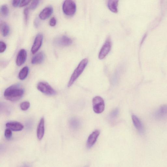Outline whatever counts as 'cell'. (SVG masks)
<instances>
[{"mask_svg":"<svg viewBox=\"0 0 167 167\" xmlns=\"http://www.w3.org/2000/svg\"><path fill=\"white\" fill-rule=\"evenodd\" d=\"M155 118L157 119H163L167 117V105L161 107L155 113Z\"/></svg>","mask_w":167,"mask_h":167,"instance_id":"8fae6325","label":"cell"},{"mask_svg":"<svg viewBox=\"0 0 167 167\" xmlns=\"http://www.w3.org/2000/svg\"><path fill=\"white\" fill-rule=\"evenodd\" d=\"M111 48V42L110 37H108L102 46L98 55L99 60H102L109 53Z\"/></svg>","mask_w":167,"mask_h":167,"instance_id":"8992f818","label":"cell"},{"mask_svg":"<svg viewBox=\"0 0 167 167\" xmlns=\"http://www.w3.org/2000/svg\"><path fill=\"white\" fill-rule=\"evenodd\" d=\"M27 58V53L24 49H22L20 50L17 55L16 64L17 66H21L24 64Z\"/></svg>","mask_w":167,"mask_h":167,"instance_id":"30bf717a","label":"cell"},{"mask_svg":"<svg viewBox=\"0 0 167 167\" xmlns=\"http://www.w3.org/2000/svg\"><path fill=\"white\" fill-rule=\"evenodd\" d=\"M53 8L51 6L46 7L41 11L39 14V17L41 19L45 20L50 17L53 13Z\"/></svg>","mask_w":167,"mask_h":167,"instance_id":"5bb4252c","label":"cell"},{"mask_svg":"<svg viewBox=\"0 0 167 167\" xmlns=\"http://www.w3.org/2000/svg\"><path fill=\"white\" fill-rule=\"evenodd\" d=\"M37 89L40 92L48 95H54L56 94L55 91L47 82H41L38 84Z\"/></svg>","mask_w":167,"mask_h":167,"instance_id":"277c9868","label":"cell"},{"mask_svg":"<svg viewBox=\"0 0 167 167\" xmlns=\"http://www.w3.org/2000/svg\"><path fill=\"white\" fill-rule=\"evenodd\" d=\"M7 128H9L13 131H19L24 128V126L20 122H7L6 124Z\"/></svg>","mask_w":167,"mask_h":167,"instance_id":"7c38bea8","label":"cell"},{"mask_svg":"<svg viewBox=\"0 0 167 167\" xmlns=\"http://www.w3.org/2000/svg\"><path fill=\"white\" fill-rule=\"evenodd\" d=\"M87 63L88 60L87 58H85L81 61L77 68L73 72L70 79L68 84V87L71 86L76 80L80 77L85 68Z\"/></svg>","mask_w":167,"mask_h":167,"instance_id":"7a4b0ae2","label":"cell"},{"mask_svg":"<svg viewBox=\"0 0 167 167\" xmlns=\"http://www.w3.org/2000/svg\"><path fill=\"white\" fill-rule=\"evenodd\" d=\"M24 89L18 84L13 85L5 90L4 97L7 100L11 102L18 101L24 95Z\"/></svg>","mask_w":167,"mask_h":167,"instance_id":"6da1fadb","label":"cell"},{"mask_svg":"<svg viewBox=\"0 0 167 167\" xmlns=\"http://www.w3.org/2000/svg\"><path fill=\"white\" fill-rule=\"evenodd\" d=\"M39 22L38 19H36L34 20V25L35 27L36 28H37L39 27Z\"/></svg>","mask_w":167,"mask_h":167,"instance_id":"4dcf8cb0","label":"cell"},{"mask_svg":"<svg viewBox=\"0 0 167 167\" xmlns=\"http://www.w3.org/2000/svg\"><path fill=\"white\" fill-rule=\"evenodd\" d=\"M1 30L2 36L6 37L9 34L10 28L6 23L2 22L1 23Z\"/></svg>","mask_w":167,"mask_h":167,"instance_id":"ac0fdd59","label":"cell"},{"mask_svg":"<svg viewBox=\"0 0 167 167\" xmlns=\"http://www.w3.org/2000/svg\"><path fill=\"white\" fill-rule=\"evenodd\" d=\"M70 124L72 128L77 129L80 126V122L77 119L74 118L70 121Z\"/></svg>","mask_w":167,"mask_h":167,"instance_id":"ffe728a7","label":"cell"},{"mask_svg":"<svg viewBox=\"0 0 167 167\" xmlns=\"http://www.w3.org/2000/svg\"><path fill=\"white\" fill-rule=\"evenodd\" d=\"M31 1V0H22L20 4V7H22L25 6L30 3Z\"/></svg>","mask_w":167,"mask_h":167,"instance_id":"83f0119b","label":"cell"},{"mask_svg":"<svg viewBox=\"0 0 167 167\" xmlns=\"http://www.w3.org/2000/svg\"><path fill=\"white\" fill-rule=\"evenodd\" d=\"M45 59V55L43 52L37 54L32 58L31 63L33 64L41 63Z\"/></svg>","mask_w":167,"mask_h":167,"instance_id":"e0dca14e","label":"cell"},{"mask_svg":"<svg viewBox=\"0 0 167 167\" xmlns=\"http://www.w3.org/2000/svg\"><path fill=\"white\" fill-rule=\"evenodd\" d=\"M1 12L2 15L4 17H7L8 16L9 10L7 5H4L2 6L1 8Z\"/></svg>","mask_w":167,"mask_h":167,"instance_id":"44dd1931","label":"cell"},{"mask_svg":"<svg viewBox=\"0 0 167 167\" xmlns=\"http://www.w3.org/2000/svg\"><path fill=\"white\" fill-rule=\"evenodd\" d=\"M43 40V36L41 34H38L36 37L33 46L31 49V52L34 54L39 50L41 46Z\"/></svg>","mask_w":167,"mask_h":167,"instance_id":"52a82bcc","label":"cell"},{"mask_svg":"<svg viewBox=\"0 0 167 167\" xmlns=\"http://www.w3.org/2000/svg\"><path fill=\"white\" fill-rule=\"evenodd\" d=\"M29 72V69L27 66L23 68L20 71L18 75V77L20 80H24L27 77Z\"/></svg>","mask_w":167,"mask_h":167,"instance_id":"d6986e66","label":"cell"},{"mask_svg":"<svg viewBox=\"0 0 167 167\" xmlns=\"http://www.w3.org/2000/svg\"><path fill=\"white\" fill-rule=\"evenodd\" d=\"M45 132V120L43 118H42L40 119L37 128V136L39 140H41L43 138Z\"/></svg>","mask_w":167,"mask_h":167,"instance_id":"4fadbf2b","label":"cell"},{"mask_svg":"<svg viewBox=\"0 0 167 167\" xmlns=\"http://www.w3.org/2000/svg\"><path fill=\"white\" fill-rule=\"evenodd\" d=\"M63 9L64 14L68 16H74L77 10V6L75 2L72 0H65L64 1Z\"/></svg>","mask_w":167,"mask_h":167,"instance_id":"3957f363","label":"cell"},{"mask_svg":"<svg viewBox=\"0 0 167 167\" xmlns=\"http://www.w3.org/2000/svg\"><path fill=\"white\" fill-rule=\"evenodd\" d=\"M49 25L51 27H54L57 24V20L54 17H53L50 20Z\"/></svg>","mask_w":167,"mask_h":167,"instance_id":"f1b7e54d","label":"cell"},{"mask_svg":"<svg viewBox=\"0 0 167 167\" xmlns=\"http://www.w3.org/2000/svg\"><path fill=\"white\" fill-rule=\"evenodd\" d=\"M21 0H12V4L14 7H17L20 5L21 2Z\"/></svg>","mask_w":167,"mask_h":167,"instance_id":"f546056e","label":"cell"},{"mask_svg":"<svg viewBox=\"0 0 167 167\" xmlns=\"http://www.w3.org/2000/svg\"><path fill=\"white\" fill-rule=\"evenodd\" d=\"M41 0H33L30 6V9L34 10L37 8L39 5Z\"/></svg>","mask_w":167,"mask_h":167,"instance_id":"cb8c5ba5","label":"cell"},{"mask_svg":"<svg viewBox=\"0 0 167 167\" xmlns=\"http://www.w3.org/2000/svg\"><path fill=\"white\" fill-rule=\"evenodd\" d=\"M119 113V109L118 108H116V109L113 110L111 112L110 115V118L112 119L116 118L117 116L118 115Z\"/></svg>","mask_w":167,"mask_h":167,"instance_id":"484cf974","label":"cell"},{"mask_svg":"<svg viewBox=\"0 0 167 167\" xmlns=\"http://www.w3.org/2000/svg\"><path fill=\"white\" fill-rule=\"evenodd\" d=\"M6 48V43L3 42H0V53H2L4 52Z\"/></svg>","mask_w":167,"mask_h":167,"instance_id":"4316f807","label":"cell"},{"mask_svg":"<svg viewBox=\"0 0 167 167\" xmlns=\"http://www.w3.org/2000/svg\"><path fill=\"white\" fill-rule=\"evenodd\" d=\"M119 1V0H108V7L112 12L118 13Z\"/></svg>","mask_w":167,"mask_h":167,"instance_id":"2e32d148","label":"cell"},{"mask_svg":"<svg viewBox=\"0 0 167 167\" xmlns=\"http://www.w3.org/2000/svg\"><path fill=\"white\" fill-rule=\"evenodd\" d=\"M72 40L71 38L66 36H63L58 38L55 41V44L60 47L67 46L71 45Z\"/></svg>","mask_w":167,"mask_h":167,"instance_id":"ba28073f","label":"cell"},{"mask_svg":"<svg viewBox=\"0 0 167 167\" xmlns=\"http://www.w3.org/2000/svg\"><path fill=\"white\" fill-rule=\"evenodd\" d=\"M100 134V131L96 130L90 135L87 140V145L88 148H91L95 145Z\"/></svg>","mask_w":167,"mask_h":167,"instance_id":"9c48e42d","label":"cell"},{"mask_svg":"<svg viewBox=\"0 0 167 167\" xmlns=\"http://www.w3.org/2000/svg\"><path fill=\"white\" fill-rule=\"evenodd\" d=\"M93 108L94 111L97 114L103 112L105 109V103L103 99L101 97L96 96L92 100Z\"/></svg>","mask_w":167,"mask_h":167,"instance_id":"5b68a950","label":"cell"},{"mask_svg":"<svg viewBox=\"0 0 167 167\" xmlns=\"http://www.w3.org/2000/svg\"><path fill=\"white\" fill-rule=\"evenodd\" d=\"M30 107V102L28 101L23 102L20 104V107L23 111L27 110Z\"/></svg>","mask_w":167,"mask_h":167,"instance_id":"7402d4cb","label":"cell"},{"mask_svg":"<svg viewBox=\"0 0 167 167\" xmlns=\"http://www.w3.org/2000/svg\"><path fill=\"white\" fill-rule=\"evenodd\" d=\"M29 11L28 8L25 9L24 11L25 21L26 24H27L29 17Z\"/></svg>","mask_w":167,"mask_h":167,"instance_id":"d4e9b609","label":"cell"},{"mask_svg":"<svg viewBox=\"0 0 167 167\" xmlns=\"http://www.w3.org/2000/svg\"><path fill=\"white\" fill-rule=\"evenodd\" d=\"M132 119L134 126L140 133H143L144 131V128L141 121L136 115L132 116Z\"/></svg>","mask_w":167,"mask_h":167,"instance_id":"9a60e30c","label":"cell"},{"mask_svg":"<svg viewBox=\"0 0 167 167\" xmlns=\"http://www.w3.org/2000/svg\"><path fill=\"white\" fill-rule=\"evenodd\" d=\"M12 130L9 128H7L5 131V136L7 140H10L12 136Z\"/></svg>","mask_w":167,"mask_h":167,"instance_id":"603a6c76","label":"cell"}]
</instances>
